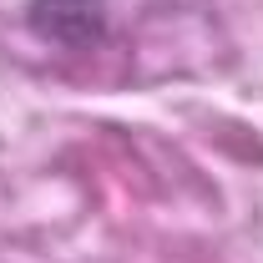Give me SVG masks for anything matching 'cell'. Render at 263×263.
Masks as SVG:
<instances>
[{
  "label": "cell",
  "mask_w": 263,
  "mask_h": 263,
  "mask_svg": "<svg viewBox=\"0 0 263 263\" xmlns=\"http://www.w3.org/2000/svg\"><path fill=\"white\" fill-rule=\"evenodd\" d=\"M101 5L106 0H31L41 31L56 41H91L101 31Z\"/></svg>",
  "instance_id": "1"
}]
</instances>
